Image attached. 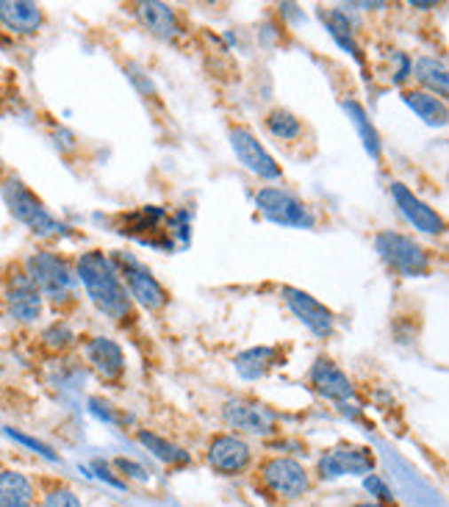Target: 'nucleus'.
Returning a JSON list of instances; mask_svg holds the SVG:
<instances>
[{
  "label": "nucleus",
  "mask_w": 449,
  "mask_h": 507,
  "mask_svg": "<svg viewBox=\"0 0 449 507\" xmlns=\"http://www.w3.org/2000/svg\"><path fill=\"white\" fill-rule=\"evenodd\" d=\"M139 441L159 457L164 463H189V455L184 449H177L175 444L164 441L161 435H153V432H139Z\"/></svg>",
  "instance_id": "393cba45"
},
{
  "label": "nucleus",
  "mask_w": 449,
  "mask_h": 507,
  "mask_svg": "<svg viewBox=\"0 0 449 507\" xmlns=\"http://www.w3.org/2000/svg\"><path fill=\"white\" fill-rule=\"evenodd\" d=\"M402 100H406V106L416 114L419 120H424L428 125L433 128H444L446 125V103L436 95H430V91H406L402 95Z\"/></svg>",
  "instance_id": "aec40b11"
},
{
  "label": "nucleus",
  "mask_w": 449,
  "mask_h": 507,
  "mask_svg": "<svg viewBox=\"0 0 449 507\" xmlns=\"http://www.w3.org/2000/svg\"><path fill=\"white\" fill-rule=\"evenodd\" d=\"M414 9H433V4H411Z\"/></svg>",
  "instance_id": "2f4dec72"
},
{
  "label": "nucleus",
  "mask_w": 449,
  "mask_h": 507,
  "mask_svg": "<svg viewBox=\"0 0 449 507\" xmlns=\"http://www.w3.org/2000/svg\"><path fill=\"white\" fill-rule=\"evenodd\" d=\"M266 128H269V133H272L275 139H280V142H291V139H297V136L303 133V123H300L291 111H286V108L269 111Z\"/></svg>",
  "instance_id": "5701e85b"
},
{
  "label": "nucleus",
  "mask_w": 449,
  "mask_h": 507,
  "mask_svg": "<svg viewBox=\"0 0 449 507\" xmlns=\"http://www.w3.org/2000/svg\"><path fill=\"white\" fill-rule=\"evenodd\" d=\"M278 350L275 347H253L236 355L233 366L244 380H261L269 368L278 366Z\"/></svg>",
  "instance_id": "6ab92c4d"
},
{
  "label": "nucleus",
  "mask_w": 449,
  "mask_h": 507,
  "mask_svg": "<svg viewBox=\"0 0 449 507\" xmlns=\"http://www.w3.org/2000/svg\"><path fill=\"white\" fill-rule=\"evenodd\" d=\"M256 205H258V211L275 225H286V227H311L313 225V214L308 211V205L286 189H278V186L261 189L256 194Z\"/></svg>",
  "instance_id": "6e6552de"
},
{
  "label": "nucleus",
  "mask_w": 449,
  "mask_h": 507,
  "mask_svg": "<svg viewBox=\"0 0 449 507\" xmlns=\"http://www.w3.org/2000/svg\"><path fill=\"white\" fill-rule=\"evenodd\" d=\"M411 70L416 73V81H419L421 86L430 89V95H438L441 100L446 98L449 78H446L444 61H438V59H433V56H421V59H416V64H411Z\"/></svg>",
  "instance_id": "4be33fe9"
},
{
  "label": "nucleus",
  "mask_w": 449,
  "mask_h": 507,
  "mask_svg": "<svg viewBox=\"0 0 449 507\" xmlns=\"http://www.w3.org/2000/svg\"><path fill=\"white\" fill-rule=\"evenodd\" d=\"M344 111L352 117V125L358 128V133H361L364 147L369 150V155L377 158V155H380V136H377V131L372 128V123H369V117H366L364 106H358L355 100H347V103H344Z\"/></svg>",
  "instance_id": "b1692460"
},
{
  "label": "nucleus",
  "mask_w": 449,
  "mask_h": 507,
  "mask_svg": "<svg viewBox=\"0 0 449 507\" xmlns=\"http://www.w3.org/2000/svg\"><path fill=\"white\" fill-rule=\"evenodd\" d=\"M42 507H81V499H78V494H75L73 488L59 486V488H53V491L44 494Z\"/></svg>",
  "instance_id": "cd10ccee"
},
{
  "label": "nucleus",
  "mask_w": 449,
  "mask_h": 507,
  "mask_svg": "<svg viewBox=\"0 0 449 507\" xmlns=\"http://www.w3.org/2000/svg\"><path fill=\"white\" fill-rule=\"evenodd\" d=\"M374 250L402 278H421V274H428L430 269V258L428 252H424V247H419L411 236L394 234V230H383V234L374 239Z\"/></svg>",
  "instance_id": "f03ea898"
},
{
  "label": "nucleus",
  "mask_w": 449,
  "mask_h": 507,
  "mask_svg": "<svg viewBox=\"0 0 449 507\" xmlns=\"http://www.w3.org/2000/svg\"><path fill=\"white\" fill-rule=\"evenodd\" d=\"M0 22L14 34H36L42 26V9L26 0H0Z\"/></svg>",
  "instance_id": "2eb2a0df"
},
{
  "label": "nucleus",
  "mask_w": 449,
  "mask_h": 507,
  "mask_svg": "<svg viewBox=\"0 0 449 507\" xmlns=\"http://www.w3.org/2000/svg\"><path fill=\"white\" fill-rule=\"evenodd\" d=\"M9 311L17 321H36L42 313V294L28 278L14 281L9 289Z\"/></svg>",
  "instance_id": "a211bd4d"
},
{
  "label": "nucleus",
  "mask_w": 449,
  "mask_h": 507,
  "mask_svg": "<svg viewBox=\"0 0 449 507\" xmlns=\"http://www.w3.org/2000/svg\"><path fill=\"white\" fill-rule=\"evenodd\" d=\"M283 297H286V305L291 308L303 325L319 338H327L333 336V328H335V316L330 308H325L317 297H311L308 291H300V289H291L286 286L283 289Z\"/></svg>",
  "instance_id": "f8f14e48"
},
{
  "label": "nucleus",
  "mask_w": 449,
  "mask_h": 507,
  "mask_svg": "<svg viewBox=\"0 0 449 507\" xmlns=\"http://www.w3.org/2000/svg\"><path fill=\"white\" fill-rule=\"evenodd\" d=\"M222 419L233 435H272L278 427L275 413L253 400H228L222 408Z\"/></svg>",
  "instance_id": "1a4fd4ad"
},
{
  "label": "nucleus",
  "mask_w": 449,
  "mask_h": 507,
  "mask_svg": "<svg viewBox=\"0 0 449 507\" xmlns=\"http://www.w3.org/2000/svg\"><path fill=\"white\" fill-rule=\"evenodd\" d=\"M352 507H383V504H377V502H358V504H352Z\"/></svg>",
  "instance_id": "7c9ffc66"
},
{
  "label": "nucleus",
  "mask_w": 449,
  "mask_h": 507,
  "mask_svg": "<svg viewBox=\"0 0 449 507\" xmlns=\"http://www.w3.org/2000/svg\"><path fill=\"white\" fill-rule=\"evenodd\" d=\"M209 466L222 474V477H236V474H244L253 463V449L250 444L244 441L241 435H233V432H224V435H217L211 438L209 444Z\"/></svg>",
  "instance_id": "9d476101"
},
{
  "label": "nucleus",
  "mask_w": 449,
  "mask_h": 507,
  "mask_svg": "<svg viewBox=\"0 0 449 507\" xmlns=\"http://www.w3.org/2000/svg\"><path fill=\"white\" fill-rule=\"evenodd\" d=\"M78 281L83 283L89 299L111 319H125L130 316V297L120 281V274L111 264V258H106L103 252L92 250L83 252L78 261Z\"/></svg>",
  "instance_id": "f257e3e1"
},
{
  "label": "nucleus",
  "mask_w": 449,
  "mask_h": 507,
  "mask_svg": "<svg viewBox=\"0 0 449 507\" xmlns=\"http://www.w3.org/2000/svg\"><path fill=\"white\" fill-rule=\"evenodd\" d=\"M311 385L319 397L333 400V402L352 400V394H355L350 377L327 358H317V363L311 366Z\"/></svg>",
  "instance_id": "4468645a"
},
{
  "label": "nucleus",
  "mask_w": 449,
  "mask_h": 507,
  "mask_svg": "<svg viewBox=\"0 0 449 507\" xmlns=\"http://www.w3.org/2000/svg\"><path fill=\"white\" fill-rule=\"evenodd\" d=\"M114 269H117V274H120V281L125 278V283L122 286H128L125 291H128V297H133L137 299L139 305H145L147 311H159V308H164L167 305V291H164V286L159 283L150 274V269L147 266H142L137 258L133 256H125V252H117L114 256Z\"/></svg>",
  "instance_id": "20e7f679"
},
{
  "label": "nucleus",
  "mask_w": 449,
  "mask_h": 507,
  "mask_svg": "<svg viewBox=\"0 0 449 507\" xmlns=\"http://www.w3.org/2000/svg\"><path fill=\"white\" fill-rule=\"evenodd\" d=\"M44 341H48V347H53V350H67L75 341V336L67 325H53L44 330Z\"/></svg>",
  "instance_id": "c85d7f7f"
},
{
  "label": "nucleus",
  "mask_w": 449,
  "mask_h": 507,
  "mask_svg": "<svg viewBox=\"0 0 449 507\" xmlns=\"http://www.w3.org/2000/svg\"><path fill=\"white\" fill-rule=\"evenodd\" d=\"M117 469L128 477H137V479H147V471L139 466V463H133V460H117Z\"/></svg>",
  "instance_id": "c756f323"
},
{
  "label": "nucleus",
  "mask_w": 449,
  "mask_h": 507,
  "mask_svg": "<svg viewBox=\"0 0 449 507\" xmlns=\"http://www.w3.org/2000/svg\"><path fill=\"white\" fill-rule=\"evenodd\" d=\"M364 488H366V494L369 496H374L377 499V504H383V507H394V491L386 486V479L380 477V474H366L364 477Z\"/></svg>",
  "instance_id": "bb28decb"
},
{
  "label": "nucleus",
  "mask_w": 449,
  "mask_h": 507,
  "mask_svg": "<svg viewBox=\"0 0 449 507\" xmlns=\"http://www.w3.org/2000/svg\"><path fill=\"white\" fill-rule=\"evenodd\" d=\"M261 482L280 499H303L311 491V477L295 457H269L261 466Z\"/></svg>",
  "instance_id": "39448f33"
},
{
  "label": "nucleus",
  "mask_w": 449,
  "mask_h": 507,
  "mask_svg": "<svg viewBox=\"0 0 449 507\" xmlns=\"http://www.w3.org/2000/svg\"><path fill=\"white\" fill-rule=\"evenodd\" d=\"M231 147L236 153V158L250 170L253 175L264 178V180H278L280 178V164L269 155V150L256 139L253 131L247 128H233L231 131Z\"/></svg>",
  "instance_id": "9b49d317"
},
{
  "label": "nucleus",
  "mask_w": 449,
  "mask_h": 507,
  "mask_svg": "<svg viewBox=\"0 0 449 507\" xmlns=\"http://www.w3.org/2000/svg\"><path fill=\"white\" fill-rule=\"evenodd\" d=\"M372 471H374V455L369 447H361V444H335L317 463V474L322 479L366 477Z\"/></svg>",
  "instance_id": "0eeeda50"
},
{
  "label": "nucleus",
  "mask_w": 449,
  "mask_h": 507,
  "mask_svg": "<svg viewBox=\"0 0 449 507\" xmlns=\"http://www.w3.org/2000/svg\"><path fill=\"white\" fill-rule=\"evenodd\" d=\"M137 14L142 20V26L159 39H175L177 36V20L175 12L167 4H159V0H147V4L137 6Z\"/></svg>",
  "instance_id": "f3484780"
},
{
  "label": "nucleus",
  "mask_w": 449,
  "mask_h": 507,
  "mask_svg": "<svg viewBox=\"0 0 449 507\" xmlns=\"http://www.w3.org/2000/svg\"><path fill=\"white\" fill-rule=\"evenodd\" d=\"M34 502V486L20 471H0V507H20Z\"/></svg>",
  "instance_id": "412c9836"
},
{
  "label": "nucleus",
  "mask_w": 449,
  "mask_h": 507,
  "mask_svg": "<svg viewBox=\"0 0 449 507\" xmlns=\"http://www.w3.org/2000/svg\"><path fill=\"white\" fill-rule=\"evenodd\" d=\"M28 281L36 286L39 294L51 297L53 303H61V299L73 294L75 274L61 258L51 256V252H36L28 261Z\"/></svg>",
  "instance_id": "423d86ee"
},
{
  "label": "nucleus",
  "mask_w": 449,
  "mask_h": 507,
  "mask_svg": "<svg viewBox=\"0 0 449 507\" xmlns=\"http://www.w3.org/2000/svg\"><path fill=\"white\" fill-rule=\"evenodd\" d=\"M391 197L397 202V209L402 211L414 230L419 234H428V236H441L444 234V219L430 209L428 202H421L408 186H402V183H391Z\"/></svg>",
  "instance_id": "ddd939ff"
},
{
  "label": "nucleus",
  "mask_w": 449,
  "mask_h": 507,
  "mask_svg": "<svg viewBox=\"0 0 449 507\" xmlns=\"http://www.w3.org/2000/svg\"><path fill=\"white\" fill-rule=\"evenodd\" d=\"M327 26H330L333 39L339 42L344 51H350L355 59H361V53H358V48H355L352 34H350V26H347V20H344V14H342V12H330V14H327Z\"/></svg>",
  "instance_id": "a878e982"
},
{
  "label": "nucleus",
  "mask_w": 449,
  "mask_h": 507,
  "mask_svg": "<svg viewBox=\"0 0 449 507\" xmlns=\"http://www.w3.org/2000/svg\"><path fill=\"white\" fill-rule=\"evenodd\" d=\"M4 197H6V205H9V211L26 225L28 230H34L36 236H44V239H51V236H61L64 234V225L51 217V211L44 209V205L22 186L20 180H9V186L4 189Z\"/></svg>",
  "instance_id": "7ed1b4c3"
},
{
  "label": "nucleus",
  "mask_w": 449,
  "mask_h": 507,
  "mask_svg": "<svg viewBox=\"0 0 449 507\" xmlns=\"http://www.w3.org/2000/svg\"><path fill=\"white\" fill-rule=\"evenodd\" d=\"M86 355H89V363L95 366V372L106 380H114L122 375V368H125V355L120 350V344L117 341H111V338H92L89 341V347H86Z\"/></svg>",
  "instance_id": "dca6fc26"
},
{
  "label": "nucleus",
  "mask_w": 449,
  "mask_h": 507,
  "mask_svg": "<svg viewBox=\"0 0 449 507\" xmlns=\"http://www.w3.org/2000/svg\"><path fill=\"white\" fill-rule=\"evenodd\" d=\"M20 507H31V504H20Z\"/></svg>",
  "instance_id": "473e14b6"
}]
</instances>
